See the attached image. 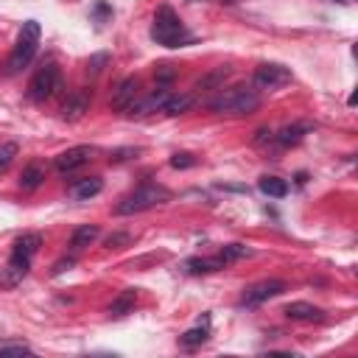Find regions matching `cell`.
<instances>
[{
	"label": "cell",
	"instance_id": "obj_1",
	"mask_svg": "<svg viewBox=\"0 0 358 358\" xmlns=\"http://www.w3.org/2000/svg\"><path fill=\"white\" fill-rule=\"evenodd\" d=\"M210 109L218 112V115H252V112L260 109V96H257V90L238 84V87H230V90H221V93L210 101Z\"/></svg>",
	"mask_w": 358,
	"mask_h": 358
},
{
	"label": "cell",
	"instance_id": "obj_2",
	"mask_svg": "<svg viewBox=\"0 0 358 358\" xmlns=\"http://www.w3.org/2000/svg\"><path fill=\"white\" fill-rule=\"evenodd\" d=\"M151 39L165 48H182L185 42H191V34L185 31L182 20L176 17V12L171 6H160L154 14V25H151Z\"/></svg>",
	"mask_w": 358,
	"mask_h": 358
},
{
	"label": "cell",
	"instance_id": "obj_3",
	"mask_svg": "<svg viewBox=\"0 0 358 358\" xmlns=\"http://www.w3.org/2000/svg\"><path fill=\"white\" fill-rule=\"evenodd\" d=\"M36 45H39V23H36V20H28V23H23V28H20L17 45H14V51L9 54V59H6L3 76H17V73L34 59Z\"/></svg>",
	"mask_w": 358,
	"mask_h": 358
},
{
	"label": "cell",
	"instance_id": "obj_4",
	"mask_svg": "<svg viewBox=\"0 0 358 358\" xmlns=\"http://www.w3.org/2000/svg\"><path fill=\"white\" fill-rule=\"evenodd\" d=\"M171 199V191L162 188V185H140L134 193H129L126 199H120V204L115 207L118 215H134V213H143V210H151L162 202Z\"/></svg>",
	"mask_w": 358,
	"mask_h": 358
},
{
	"label": "cell",
	"instance_id": "obj_5",
	"mask_svg": "<svg viewBox=\"0 0 358 358\" xmlns=\"http://www.w3.org/2000/svg\"><path fill=\"white\" fill-rule=\"evenodd\" d=\"M59 90H62V73H59V67L56 65H42L34 73L31 84H28V98L34 104H42V101L54 98Z\"/></svg>",
	"mask_w": 358,
	"mask_h": 358
},
{
	"label": "cell",
	"instance_id": "obj_6",
	"mask_svg": "<svg viewBox=\"0 0 358 358\" xmlns=\"http://www.w3.org/2000/svg\"><path fill=\"white\" fill-rule=\"evenodd\" d=\"M291 70L288 67H283V65H277V62H266V65H260L257 70H255V87L257 90H280V87H286V84H291Z\"/></svg>",
	"mask_w": 358,
	"mask_h": 358
},
{
	"label": "cell",
	"instance_id": "obj_7",
	"mask_svg": "<svg viewBox=\"0 0 358 358\" xmlns=\"http://www.w3.org/2000/svg\"><path fill=\"white\" fill-rule=\"evenodd\" d=\"M286 291V283L283 280H260L255 286H249L244 294H241V305L246 308H255V305H263L268 299H275Z\"/></svg>",
	"mask_w": 358,
	"mask_h": 358
},
{
	"label": "cell",
	"instance_id": "obj_8",
	"mask_svg": "<svg viewBox=\"0 0 358 358\" xmlns=\"http://www.w3.org/2000/svg\"><path fill=\"white\" fill-rule=\"evenodd\" d=\"M28 268H31V260L28 257H20V255H12L6 268H0V288H17L25 275H28Z\"/></svg>",
	"mask_w": 358,
	"mask_h": 358
},
{
	"label": "cell",
	"instance_id": "obj_9",
	"mask_svg": "<svg viewBox=\"0 0 358 358\" xmlns=\"http://www.w3.org/2000/svg\"><path fill=\"white\" fill-rule=\"evenodd\" d=\"M138 90H140L138 76H129V78H123V81L118 84V90L112 93V109H118V112L129 109L134 101H138Z\"/></svg>",
	"mask_w": 358,
	"mask_h": 358
},
{
	"label": "cell",
	"instance_id": "obj_10",
	"mask_svg": "<svg viewBox=\"0 0 358 358\" xmlns=\"http://www.w3.org/2000/svg\"><path fill=\"white\" fill-rule=\"evenodd\" d=\"M90 151L87 146H76V149H67V151H62L59 157H56V171L65 176V173H73V171H78L87 160H90Z\"/></svg>",
	"mask_w": 358,
	"mask_h": 358
},
{
	"label": "cell",
	"instance_id": "obj_11",
	"mask_svg": "<svg viewBox=\"0 0 358 358\" xmlns=\"http://www.w3.org/2000/svg\"><path fill=\"white\" fill-rule=\"evenodd\" d=\"M87 109H90V93H87V90H76V93H73V96L65 101V107H62V120L76 123V120L84 118Z\"/></svg>",
	"mask_w": 358,
	"mask_h": 358
},
{
	"label": "cell",
	"instance_id": "obj_12",
	"mask_svg": "<svg viewBox=\"0 0 358 358\" xmlns=\"http://www.w3.org/2000/svg\"><path fill=\"white\" fill-rule=\"evenodd\" d=\"M171 98V93L165 87H160V90H154L151 96H146V98H140V101H134L131 107H129V112L131 115H151V112H160L162 107H165V101Z\"/></svg>",
	"mask_w": 358,
	"mask_h": 358
},
{
	"label": "cell",
	"instance_id": "obj_13",
	"mask_svg": "<svg viewBox=\"0 0 358 358\" xmlns=\"http://www.w3.org/2000/svg\"><path fill=\"white\" fill-rule=\"evenodd\" d=\"M286 317L288 319H297V322H322L325 319V310L310 305V302H291L286 308Z\"/></svg>",
	"mask_w": 358,
	"mask_h": 358
},
{
	"label": "cell",
	"instance_id": "obj_14",
	"mask_svg": "<svg viewBox=\"0 0 358 358\" xmlns=\"http://www.w3.org/2000/svg\"><path fill=\"white\" fill-rule=\"evenodd\" d=\"M134 299H138V291H134V288L120 291V294L112 299V305H109V317H112V319H120V317H126V313H131Z\"/></svg>",
	"mask_w": 358,
	"mask_h": 358
},
{
	"label": "cell",
	"instance_id": "obj_15",
	"mask_svg": "<svg viewBox=\"0 0 358 358\" xmlns=\"http://www.w3.org/2000/svg\"><path fill=\"white\" fill-rule=\"evenodd\" d=\"M101 188H104V182H101L98 176H87V179H81V182H76V185H73V196H76L78 202H87V199L98 196V193H101Z\"/></svg>",
	"mask_w": 358,
	"mask_h": 358
},
{
	"label": "cell",
	"instance_id": "obj_16",
	"mask_svg": "<svg viewBox=\"0 0 358 358\" xmlns=\"http://www.w3.org/2000/svg\"><path fill=\"white\" fill-rule=\"evenodd\" d=\"M39 246H42V238H39L36 233H25V235H20V238L14 241L12 255H20V257H28V260H31Z\"/></svg>",
	"mask_w": 358,
	"mask_h": 358
},
{
	"label": "cell",
	"instance_id": "obj_17",
	"mask_svg": "<svg viewBox=\"0 0 358 358\" xmlns=\"http://www.w3.org/2000/svg\"><path fill=\"white\" fill-rule=\"evenodd\" d=\"M227 263H224L221 257H193L185 263V268L191 275H207V272H218V268H224Z\"/></svg>",
	"mask_w": 358,
	"mask_h": 358
},
{
	"label": "cell",
	"instance_id": "obj_18",
	"mask_svg": "<svg viewBox=\"0 0 358 358\" xmlns=\"http://www.w3.org/2000/svg\"><path fill=\"white\" fill-rule=\"evenodd\" d=\"M257 188H260L266 196H275V199H283V196L288 193V182H286V179H280V176H260Z\"/></svg>",
	"mask_w": 358,
	"mask_h": 358
},
{
	"label": "cell",
	"instance_id": "obj_19",
	"mask_svg": "<svg viewBox=\"0 0 358 358\" xmlns=\"http://www.w3.org/2000/svg\"><path fill=\"white\" fill-rule=\"evenodd\" d=\"M193 104H196V96H193V93H185V96H171V98L165 101L162 112H165V115H182V112H188Z\"/></svg>",
	"mask_w": 358,
	"mask_h": 358
},
{
	"label": "cell",
	"instance_id": "obj_20",
	"mask_svg": "<svg viewBox=\"0 0 358 358\" xmlns=\"http://www.w3.org/2000/svg\"><path fill=\"white\" fill-rule=\"evenodd\" d=\"M98 238V227L96 224H84V227H78L76 233H73V238H70V246L78 252V249H84V246H90Z\"/></svg>",
	"mask_w": 358,
	"mask_h": 358
},
{
	"label": "cell",
	"instance_id": "obj_21",
	"mask_svg": "<svg viewBox=\"0 0 358 358\" xmlns=\"http://www.w3.org/2000/svg\"><path fill=\"white\" fill-rule=\"evenodd\" d=\"M308 129H310L308 123L283 126V129H280V134H277V143H283V146H294V143H299V140L305 138V131H308Z\"/></svg>",
	"mask_w": 358,
	"mask_h": 358
},
{
	"label": "cell",
	"instance_id": "obj_22",
	"mask_svg": "<svg viewBox=\"0 0 358 358\" xmlns=\"http://www.w3.org/2000/svg\"><path fill=\"white\" fill-rule=\"evenodd\" d=\"M42 179H45V171L39 165H28L23 173H20V188L23 191H36L42 185Z\"/></svg>",
	"mask_w": 358,
	"mask_h": 358
},
{
	"label": "cell",
	"instance_id": "obj_23",
	"mask_svg": "<svg viewBox=\"0 0 358 358\" xmlns=\"http://www.w3.org/2000/svg\"><path fill=\"white\" fill-rule=\"evenodd\" d=\"M246 255H249V249H246V246H241V244H227V246L221 249V255H218V257H221L224 263H230V260H238V257H246Z\"/></svg>",
	"mask_w": 358,
	"mask_h": 358
},
{
	"label": "cell",
	"instance_id": "obj_24",
	"mask_svg": "<svg viewBox=\"0 0 358 358\" xmlns=\"http://www.w3.org/2000/svg\"><path fill=\"white\" fill-rule=\"evenodd\" d=\"M17 151H20L17 143H3V146H0V171H6V168L14 162Z\"/></svg>",
	"mask_w": 358,
	"mask_h": 358
},
{
	"label": "cell",
	"instance_id": "obj_25",
	"mask_svg": "<svg viewBox=\"0 0 358 358\" xmlns=\"http://www.w3.org/2000/svg\"><path fill=\"white\" fill-rule=\"evenodd\" d=\"M207 341V328H193V330H188L185 336H182V344L185 347H199V344H204Z\"/></svg>",
	"mask_w": 358,
	"mask_h": 358
},
{
	"label": "cell",
	"instance_id": "obj_26",
	"mask_svg": "<svg viewBox=\"0 0 358 358\" xmlns=\"http://www.w3.org/2000/svg\"><path fill=\"white\" fill-rule=\"evenodd\" d=\"M107 62H109V54H96L93 59L87 62V73H90V76H98V73L104 70Z\"/></svg>",
	"mask_w": 358,
	"mask_h": 358
},
{
	"label": "cell",
	"instance_id": "obj_27",
	"mask_svg": "<svg viewBox=\"0 0 358 358\" xmlns=\"http://www.w3.org/2000/svg\"><path fill=\"white\" fill-rule=\"evenodd\" d=\"M193 165H196V157H193V154H185V151H182V154H173V157H171V168L182 171V168H193Z\"/></svg>",
	"mask_w": 358,
	"mask_h": 358
},
{
	"label": "cell",
	"instance_id": "obj_28",
	"mask_svg": "<svg viewBox=\"0 0 358 358\" xmlns=\"http://www.w3.org/2000/svg\"><path fill=\"white\" fill-rule=\"evenodd\" d=\"M126 244H131V235H129V233H115V235H109V238L104 241L107 249H120V246H126Z\"/></svg>",
	"mask_w": 358,
	"mask_h": 358
},
{
	"label": "cell",
	"instance_id": "obj_29",
	"mask_svg": "<svg viewBox=\"0 0 358 358\" xmlns=\"http://www.w3.org/2000/svg\"><path fill=\"white\" fill-rule=\"evenodd\" d=\"M31 350L25 344H3L0 347V355H28Z\"/></svg>",
	"mask_w": 358,
	"mask_h": 358
},
{
	"label": "cell",
	"instance_id": "obj_30",
	"mask_svg": "<svg viewBox=\"0 0 358 358\" xmlns=\"http://www.w3.org/2000/svg\"><path fill=\"white\" fill-rule=\"evenodd\" d=\"M157 78H160V81H171V78H173V70H171L168 65H160V67H157Z\"/></svg>",
	"mask_w": 358,
	"mask_h": 358
},
{
	"label": "cell",
	"instance_id": "obj_31",
	"mask_svg": "<svg viewBox=\"0 0 358 358\" xmlns=\"http://www.w3.org/2000/svg\"><path fill=\"white\" fill-rule=\"evenodd\" d=\"M70 266H73V257H65V260H59V263L54 266V275H62V272H67Z\"/></svg>",
	"mask_w": 358,
	"mask_h": 358
},
{
	"label": "cell",
	"instance_id": "obj_32",
	"mask_svg": "<svg viewBox=\"0 0 358 358\" xmlns=\"http://www.w3.org/2000/svg\"><path fill=\"white\" fill-rule=\"evenodd\" d=\"M221 3H233V0H221Z\"/></svg>",
	"mask_w": 358,
	"mask_h": 358
}]
</instances>
